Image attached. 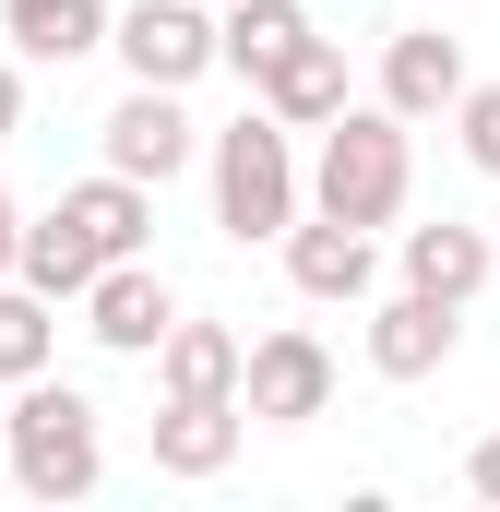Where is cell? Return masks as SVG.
Instances as JSON below:
<instances>
[{
    "label": "cell",
    "instance_id": "1",
    "mask_svg": "<svg viewBox=\"0 0 500 512\" xmlns=\"http://www.w3.org/2000/svg\"><path fill=\"white\" fill-rule=\"evenodd\" d=\"M0 453H12V489L24 501H96L108 489V417H96V393L72 382H12V417H0Z\"/></svg>",
    "mask_w": 500,
    "mask_h": 512
},
{
    "label": "cell",
    "instance_id": "2",
    "mask_svg": "<svg viewBox=\"0 0 500 512\" xmlns=\"http://www.w3.org/2000/svg\"><path fill=\"white\" fill-rule=\"evenodd\" d=\"M203 167H215V227L227 239H286L298 227V203H310V167H298V143H286V120L274 108H239V120L203 143Z\"/></svg>",
    "mask_w": 500,
    "mask_h": 512
},
{
    "label": "cell",
    "instance_id": "3",
    "mask_svg": "<svg viewBox=\"0 0 500 512\" xmlns=\"http://www.w3.org/2000/svg\"><path fill=\"white\" fill-rule=\"evenodd\" d=\"M417 120H393V108H346V120L322 131V155H310V215H346V227H393L405 215V191H417Z\"/></svg>",
    "mask_w": 500,
    "mask_h": 512
},
{
    "label": "cell",
    "instance_id": "4",
    "mask_svg": "<svg viewBox=\"0 0 500 512\" xmlns=\"http://www.w3.org/2000/svg\"><path fill=\"white\" fill-rule=\"evenodd\" d=\"M108 48H120V72L131 84H203L215 60H227V12L215 0H131L120 24H108Z\"/></svg>",
    "mask_w": 500,
    "mask_h": 512
},
{
    "label": "cell",
    "instance_id": "5",
    "mask_svg": "<svg viewBox=\"0 0 500 512\" xmlns=\"http://www.w3.org/2000/svg\"><path fill=\"white\" fill-rule=\"evenodd\" d=\"M239 405L262 429H310V417H334V346L310 334V322H274L262 346H250L239 370Z\"/></svg>",
    "mask_w": 500,
    "mask_h": 512
},
{
    "label": "cell",
    "instance_id": "6",
    "mask_svg": "<svg viewBox=\"0 0 500 512\" xmlns=\"http://www.w3.org/2000/svg\"><path fill=\"white\" fill-rule=\"evenodd\" d=\"M274 251H286V286H298L310 310H358L381 286V227H346V215H310V227H286Z\"/></svg>",
    "mask_w": 500,
    "mask_h": 512
},
{
    "label": "cell",
    "instance_id": "7",
    "mask_svg": "<svg viewBox=\"0 0 500 512\" xmlns=\"http://www.w3.org/2000/svg\"><path fill=\"white\" fill-rule=\"evenodd\" d=\"M96 143H108V167H120V179H155V191L203 155V131H191V108H179V84H131L120 108L96 120Z\"/></svg>",
    "mask_w": 500,
    "mask_h": 512
},
{
    "label": "cell",
    "instance_id": "8",
    "mask_svg": "<svg viewBox=\"0 0 500 512\" xmlns=\"http://www.w3.org/2000/svg\"><path fill=\"white\" fill-rule=\"evenodd\" d=\"M250 429H262V417H250L239 393H167V405H155V477H191V489L227 477Z\"/></svg>",
    "mask_w": 500,
    "mask_h": 512
},
{
    "label": "cell",
    "instance_id": "9",
    "mask_svg": "<svg viewBox=\"0 0 500 512\" xmlns=\"http://www.w3.org/2000/svg\"><path fill=\"white\" fill-rule=\"evenodd\" d=\"M453 346H465V310L453 298H429V286L370 298V370L381 382H429V370H453Z\"/></svg>",
    "mask_w": 500,
    "mask_h": 512
},
{
    "label": "cell",
    "instance_id": "10",
    "mask_svg": "<svg viewBox=\"0 0 500 512\" xmlns=\"http://www.w3.org/2000/svg\"><path fill=\"white\" fill-rule=\"evenodd\" d=\"M167 322H179V298H167V274L131 251V262H108L96 286H84V334L108 346V358H155L167 346Z\"/></svg>",
    "mask_w": 500,
    "mask_h": 512
},
{
    "label": "cell",
    "instance_id": "11",
    "mask_svg": "<svg viewBox=\"0 0 500 512\" xmlns=\"http://www.w3.org/2000/svg\"><path fill=\"white\" fill-rule=\"evenodd\" d=\"M465 36H441V24H405L393 48H381V108L393 120H453L465 108Z\"/></svg>",
    "mask_w": 500,
    "mask_h": 512
},
{
    "label": "cell",
    "instance_id": "12",
    "mask_svg": "<svg viewBox=\"0 0 500 512\" xmlns=\"http://www.w3.org/2000/svg\"><path fill=\"white\" fill-rule=\"evenodd\" d=\"M489 274H500V251H489V227H465V215H441V227H405V286H429V298H489Z\"/></svg>",
    "mask_w": 500,
    "mask_h": 512
},
{
    "label": "cell",
    "instance_id": "13",
    "mask_svg": "<svg viewBox=\"0 0 500 512\" xmlns=\"http://www.w3.org/2000/svg\"><path fill=\"white\" fill-rule=\"evenodd\" d=\"M310 36H322V24H310V0H227V72H239L250 96H262Z\"/></svg>",
    "mask_w": 500,
    "mask_h": 512
},
{
    "label": "cell",
    "instance_id": "14",
    "mask_svg": "<svg viewBox=\"0 0 500 512\" xmlns=\"http://www.w3.org/2000/svg\"><path fill=\"white\" fill-rule=\"evenodd\" d=\"M60 215H72V227H84L108 262H131L143 239H155V179H120V167H96V179H72V191H60Z\"/></svg>",
    "mask_w": 500,
    "mask_h": 512
},
{
    "label": "cell",
    "instance_id": "15",
    "mask_svg": "<svg viewBox=\"0 0 500 512\" xmlns=\"http://www.w3.org/2000/svg\"><path fill=\"white\" fill-rule=\"evenodd\" d=\"M108 0H0V36L24 48V60H96L108 48Z\"/></svg>",
    "mask_w": 500,
    "mask_h": 512
},
{
    "label": "cell",
    "instance_id": "16",
    "mask_svg": "<svg viewBox=\"0 0 500 512\" xmlns=\"http://www.w3.org/2000/svg\"><path fill=\"white\" fill-rule=\"evenodd\" d=\"M262 108H274L286 131H334L346 108H358V96H346V48H334V36H310V48L262 84Z\"/></svg>",
    "mask_w": 500,
    "mask_h": 512
},
{
    "label": "cell",
    "instance_id": "17",
    "mask_svg": "<svg viewBox=\"0 0 500 512\" xmlns=\"http://www.w3.org/2000/svg\"><path fill=\"white\" fill-rule=\"evenodd\" d=\"M12 274H24L36 298H72V310H84V286L108 274V251H96V239H84L60 203H48V215H24V262H12Z\"/></svg>",
    "mask_w": 500,
    "mask_h": 512
},
{
    "label": "cell",
    "instance_id": "18",
    "mask_svg": "<svg viewBox=\"0 0 500 512\" xmlns=\"http://www.w3.org/2000/svg\"><path fill=\"white\" fill-rule=\"evenodd\" d=\"M239 370H250V346L227 334V322H167V346H155V382L167 393H239Z\"/></svg>",
    "mask_w": 500,
    "mask_h": 512
},
{
    "label": "cell",
    "instance_id": "19",
    "mask_svg": "<svg viewBox=\"0 0 500 512\" xmlns=\"http://www.w3.org/2000/svg\"><path fill=\"white\" fill-rule=\"evenodd\" d=\"M60 358V298H36L24 274H0V382H36Z\"/></svg>",
    "mask_w": 500,
    "mask_h": 512
},
{
    "label": "cell",
    "instance_id": "20",
    "mask_svg": "<svg viewBox=\"0 0 500 512\" xmlns=\"http://www.w3.org/2000/svg\"><path fill=\"white\" fill-rule=\"evenodd\" d=\"M453 143H465V167L500 179V84H465V108H453Z\"/></svg>",
    "mask_w": 500,
    "mask_h": 512
},
{
    "label": "cell",
    "instance_id": "21",
    "mask_svg": "<svg viewBox=\"0 0 500 512\" xmlns=\"http://www.w3.org/2000/svg\"><path fill=\"white\" fill-rule=\"evenodd\" d=\"M24 131V48H0V143Z\"/></svg>",
    "mask_w": 500,
    "mask_h": 512
},
{
    "label": "cell",
    "instance_id": "22",
    "mask_svg": "<svg viewBox=\"0 0 500 512\" xmlns=\"http://www.w3.org/2000/svg\"><path fill=\"white\" fill-rule=\"evenodd\" d=\"M465 489H477V501H500V429L477 441V453H465Z\"/></svg>",
    "mask_w": 500,
    "mask_h": 512
},
{
    "label": "cell",
    "instance_id": "23",
    "mask_svg": "<svg viewBox=\"0 0 500 512\" xmlns=\"http://www.w3.org/2000/svg\"><path fill=\"white\" fill-rule=\"evenodd\" d=\"M12 262H24V203L0 191V274H12Z\"/></svg>",
    "mask_w": 500,
    "mask_h": 512
},
{
    "label": "cell",
    "instance_id": "24",
    "mask_svg": "<svg viewBox=\"0 0 500 512\" xmlns=\"http://www.w3.org/2000/svg\"><path fill=\"white\" fill-rule=\"evenodd\" d=\"M215 12H227V0H215Z\"/></svg>",
    "mask_w": 500,
    "mask_h": 512
}]
</instances>
